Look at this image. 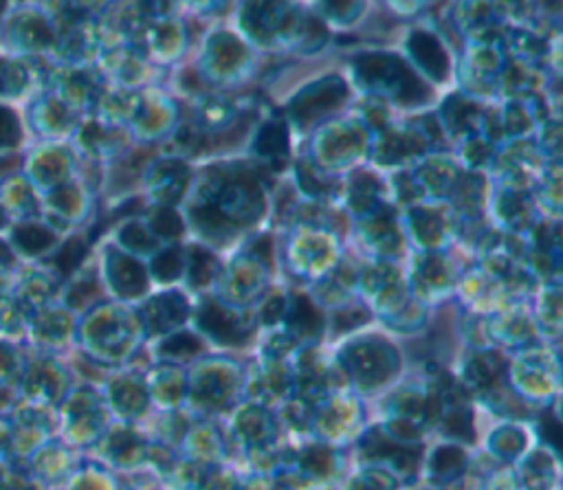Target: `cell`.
Instances as JSON below:
<instances>
[{
    "label": "cell",
    "mask_w": 563,
    "mask_h": 490,
    "mask_svg": "<svg viewBox=\"0 0 563 490\" xmlns=\"http://www.w3.org/2000/svg\"><path fill=\"white\" fill-rule=\"evenodd\" d=\"M359 73L368 84H383L399 95L403 104L414 106L425 97L419 77L392 56H363L357 62Z\"/></svg>",
    "instance_id": "obj_1"
},
{
    "label": "cell",
    "mask_w": 563,
    "mask_h": 490,
    "mask_svg": "<svg viewBox=\"0 0 563 490\" xmlns=\"http://www.w3.org/2000/svg\"><path fill=\"white\" fill-rule=\"evenodd\" d=\"M346 97V86L339 80H326L315 84L313 89L304 90L293 104V117L306 121H313L315 117H322L330 108L339 104Z\"/></svg>",
    "instance_id": "obj_2"
},
{
    "label": "cell",
    "mask_w": 563,
    "mask_h": 490,
    "mask_svg": "<svg viewBox=\"0 0 563 490\" xmlns=\"http://www.w3.org/2000/svg\"><path fill=\"white\" fill-rule=\"evenodd\" d=\"M410 48L422 69L429 73L431 77H436V80H443V77L446 75V66L449 64H446V56H445L443 47H440V42L436 40L434 36L422 33V31L414 33L410 40Z\"/></svg>",
    "instance_id": "obj_3"
},
{
    "label": "cell",
    "mask_w": 563,
    "mask_h": 490,
    "mask_svg": "<svg viewBox=\"0 0 563 490\" xmlns=\"http://www.w3.org/2000/svg\"><path fill=\"white\" fill-rule=\"evenodd\" d=\"M201 326L218 339L221 343H238L242 339V330L236 326L234 319L218 305H207L201 313Z\"/></svg>",
    "instance_id": "obj_4"
},
{
    "label": "cell",
    "mask_w": 563,
    "mask_h": 490,
    "mask_svg": "<svg viewBox=\"0 0 563 490\" xmlns=\"http://www.w3.org/2000/svg\"><path fill=\"white\" fill-rule=\"evenodd\" d=\"M256 150L260 157H280L286 152V128L282 124H266L262 128L258 141H256Z\"/></svg>",
    "instance_id": "obj_5"
},
{
    "label": "cell",
    "mask_w": 563,
    "mask_h": 490,
    "mask_svg": "<svg viewBox=\"0 0 563 490\" xmlns=\"http://www.w3.org/2000/svg\"><path fill=\"white\" fill-rule=\"evenodd\" d=\"M152 308H157V314H152V319H157L159 322V330L181 322L183 313H186V304H183L181 295H168L165 299L154 302Z\"/></svg>",
    "instance_id": "obj_6"
},
{
    "label": "cell",
    "mask_w": 563,
    "mask_h": 490,
    "mask_svg": "<svg viewBox=\"0 0 563 490\" xmlns=\"http://www.w3.org/2000/svg\"><path fill=\"white\" fill-rule=\"evenodd\" d=\"M290 326L295 330H299L302 334H315V330H319L322 326V319H319V313L308 304V299L299 297L295 302L293 317H290Z\"/></svg>",
    "instance_id": "obj_7"
},
{
    "label": "cell",
    "mask_w": 563,
    "mask_h": 490,
    "mask_svg": "<svg viewBox=\"0 0 563 490\" xmlns=\"http://www.w3.org/2000/svg\"><path fill=\"white\" fill-rule=\"evenodd\" d=\"M16 240L21 242L22 249H27L29 254H38V251L47 249L51 245L53 236L48 231L40 229V227H22L16 231Z\"/></svg>",
    "instance_id": "obj_8"
},
{
    "label": "cell",
    "mask_w": 563,
    "mask_h": 490,
    "mask_svg": "<svg viewBox=\"0 0 563 490\" xmlns=\"http://www.w3.org/2000/svg\"><path fill=\"white\" fill-rule=\"evenodd\" d=\"M86 254V245L82 240H71L62 246L60 255H57V269L62 273H71L77 264L82 262V257Z\"/></svg>",
    "instance_id": "obj_9"
},
{
    "label": "cell",
    "mask_w": 563,
    "mask_h": 490,
    "mask_svg": "<svg viewBox=\"0 0 563 490\" xmlns=\"http://www.w3.org/2000/svg\"><path fill=\"white\" fill-rule=\"evenodd\" d=\"M213 269H216V262L212 255H207L205 251L196 249L192 254V281L196 284H205L212 278Z\"/></svg>",
    "instance_id": "obj_10"
},
{
    "label": "cell",
    "mask_w": 563,
    "mask_h": 490,
    "mask_svg": "<svg viewBox=\"0 0 563 490\" xmlns=\"http://www.w3.org/2000/svg\"><path fill=\"white\" fill-rule=\"evenodd\" d=\"M460 464H463V453L458 449H440L438 458H436V473L451 477L454 473H458Z\"/></svg>",
    "instance_id": "obj_11"
},
{
    "label": "cell",
    "mask_w": 563,
    "mask_h": 490,
    "mask_svg": "<svg viewBox=\"0 0 563 490\" xmlns=\"http://www.w3.org/2000/svg\"><path fill=\"white\" fill-rule=\"evenodd\" d=\"M152 225L161 236L172 237V236L181 234V220H178V216L172 210H159L157 213H154Z\"/></svg>",
    "instance_id": "obj_12"
},
{
    "label": "cell",
    "mask_w": 563,
    "mask_h": 490,
    "mask_svg": "<svg viewBox=\"0 0 563 490\" xmlns=\"http://www.w3.org/2000/svg\"><path fill=\"white\" fill-rule=\"evenodd\" d=\"M178 271H181V262H178L177 251H165L163 255L157 257V264H154V273H157L163 281L172 279L174 275H178Z\"/></svg>",
    "instance_id": "obj_13"
},
{
    "label": "cell",
    "mask_w": 563,
    "mask_h": 490,
    "mask_svg": "<svg viewBox=\"0 0 563 490\" xmlns=\"http://www.w3.org/2000/svg\"><path fill=\"white\" fill-rule=\"evenodd\" d=\"M471 372L478 383H491L495 374H499V361L495 357H484L478 361V367H471Z\"/></svg>",
    "instance_id": "obj_14"
},
{
    "label": "cell",
    "mask_w": 563,
    "mask_h": 490,
    "mask_svg": "<svg viewBox=\"0 0 563 490\" xmlns=\"http://www.w3.org/2000/svg\"><path fill=\"white\" fill-rule=\"evenodd\" d=\"M198 341L196 339L187 337V334H178L177 339L168 341L163 346L165 352H172V354H196L198 352Z\"/></svg>",
    "instance_id": "obj_15"
},
{
    "label": "cell",
    "mask_w": 563,
    "mask_h": 490,
    "mask_svg": "<svg viewBox=\"0 0 563 490\" xmlns=\"http://www.w3.org/2000/svg\"><path fill=\"white\" fill-rule=\"evenodd\" d=\"M0 260H3V262H9V260H12V255H9V251L4 249L3 242H0Z\"/></svg>",
    "instance_id": "obj_16"
}]
</instances>
